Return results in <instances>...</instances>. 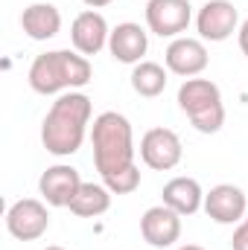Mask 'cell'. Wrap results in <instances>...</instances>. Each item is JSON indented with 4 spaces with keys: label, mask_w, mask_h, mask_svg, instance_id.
I'll return each instance as SVG.
<instances>
[{
    "label": "cell",
    "mask_w": 248,
    "mask_h": 250,
    "mask_svg": "<svg viewBox=\"0 0 248 250\" xmlns=\"http://www.w3.org/2000/svg\"><path fill=\"white\" fill-rule=\"evenodd\" d=\"M91 114H94V105H91V96H85L82 90H67L62 93L44 123H41V143L44 148L53 154V157H70L82 148L85 143V134H88V125H91Z\"/></svg>",
    "instance_id": "cell-1"
},
{
    "label": "cell",
    "mask_w": 248,
    "mask_h": 250,
    "mask_svg": "<svg viewBox=\"0 0 248 250\" xmlns=\"http://www.w3.org/2000/svg\"><path fill=\"white\" fill-rule=\"evenodd\" d=\"M29 87L41 96H62L67 90H79L94 79V67L88 56L76 50H50L35 56L29 64Z\"/></svg>",
    "instance_id": "cell-2"
},
{
    "label": "cell",
    "mask_w": 248,
    "mask_h": 250,
    "mask_svg": "<svg viewBox=\"0 0 248 250\" xmlns=\"http://www.w3.org/2000/svg\"><path fill=\"white\" fill-rule=\"evenodd\" d=\"M91 143H94V166L99 178H114L134 163V134L131 123L117 111L99 114L91 125Z\"/></svg>",
    "instance_id": "cell-3"
},
{
    "label": "cell",
    "mask_w": 248,
    "mask_h": 250,
    "mask_svg": "<svg viewBox=\"0 0 248 250\" xmlns=\"http://www.w3.org/2000/svg\"><path fill=\"white\" fill-rule=\"evenodd\" d=\"M178 108L198 134H216L225 125V105L222 90L210 79H184L178 87Z\"/></svg>",
    "instance_id": "cell-4"
},
{
    "label": "cell",
    "mask_w": 248,
    "mask_h": 250,
    "mask_svg": "<svg viewBox=\"0 0 248 250\" xmlns=\"http://www.w3.org/2000/svg\"><path fill=\"white\" fill-rule=\"evenodd\" d=\"M50 227V212L47 204L38 198H21L6 209V230L18 242H35L47 233Z\"/></svg>",
    "instance_id": "cell-5"
},
{
    "label": "cell",
    "mask_w": 248,
    "mask_h": 250,
    "mask_svg": "<svg viewBox=\"0 0 248 250\" xmlns=\"http://www.w3.org/2000/svg\"><path fill=\"white\" fill-rule=\"evenodd\" d=\"M184 146L173 128H149L140 140V160L155 172H170L181 163Z\"/></svg>",
    "instance_id": "cell-6"
},
{
    "label": "cell",
    "mask_w": 248,
    "mask_h": 250,
    "mask_svg": "<svg viewBox=\"0 0 248 250\" xmlns=\"http://www.w3.org/2000/svg\"><path fill=\"white\" fill-rule=\"evenodd\" d=\"M193 21L190 0H149L146 3V26L161 38H181Z\"/></svg>",
    "instance_id": "cell-7"
},
{
    "label": "cell",
    "mask_w": 248,
    "mask_h": 250,
    "mask_svg": "<svg viewBox=\"0 0 248 250\" xmlns=\"http://www.w3.org/2000/svg\"><path fill=\"white\" fill-rule=\"evenodd\" d=\"M196 29L201 41H228L234 32H240V12L231 0H207L196 15Z\"/></svg>",
    "instance_id": "cell-8"
},
{
    "label": "cell",
    "mask_w": 248,
    "mask_h": 250,
    "mask_svg": "<svg viewBox=\"0 0 248 250\" xmlns=\"http://www.w3.org/2000/svg\"><path fill=\"white\" fill-rule=\"evenodd\" d=\"M108 38H111V29H108V21L97 12V9H85L73 18L70 23V44L76 53L82 56H97L108 47Z\"/></svg>",
    "instance_id": "cell-9"
},
{
    "label": "cell",
    "mask_w": 248,
    "mask_h": 250,
    "mask_svg": "<svg viewBox=\"0 0 248 250\" xmlns=\"http://www.w3.org/2000/svg\"><path fill=\"white\" fill-rule=\"evenodd\" d=\"M210 221L216 224H240L248 215V198L246 192L234 184H219L210 192H204V207Z\"/></svg>",
    "instance_id": "cell-10"
},
{
    "label": "cell",
    "mask_w": 248,
    "mask_h": 250,
    "mask_svg": "<svg viewBox=\"0 0 248 250\" xmlns=\"http://www.w3.org/2000/svg\"><path fill=\"white\" fill-rule=\"evenodd\" d=\"M140 236L152 248H173L181 239V215L175 209H170L167 204L149 207L140 215Z\"/></svg>",
    "instance_id": "cell-11"
},
{
    "label": "cell",
    "mask_w": 248,
    "mask_h": 250,
    "mask_svg": "<svg viewBox=\"0 0 248 250\" xmlns=\"http://www.w3.org/2000/svg\"><path fill=\"white\" fill-rule=\"evenodd\" d=\"M207 62H210V56H207V47H204L201 38H187V35L173 38V44L164 53L167 70L175 73V76H184V79H193V76L204 73Z\"/></svg>",
    "instance_id": "cell-12"
},
{
    "label": "cell",
    "mask_w": 248,
    "mask_h": 250,
    "mask_svg": "<svg viewBox=\"0 0 248 250\" xmlns=\"http://www.w3.org/2000/svg\"><path fill=\"white\" fill-rule=\"evenodd\" d=\"M82 187L79 169L67 166V163H56L50 166L41 178H38V192L50 207H70V201L76 198V192Z\"/></svg>",
    "instance_id": "cell-13"
},
{
    "label": "cell",
    "mask_w": 248,
    "mask_h": 250,
    "mask_svg": "<svg viewBox=\"0 0 248 250\" xmlns=\"http://www.w3.org/2000/svg\"><path fill=\"white\" fill-rule=\"evenodd\" d=\"M146 50H149V35H146V29H143L140 23L125 21V23H117V26L111 29L108 53L114 56V62L131 64V67H134V64L143 62Z\"/></svg>",
    "instance_id": "cell-14"
},
{
    "label": "cell",
    "mask_w": 248,
    "mask_h": 250,
    "mask_svg": "<svg viewBox=\"0 0 248 250\" xmlns=\"http://www.w3.org/2000/svg\"><path fill=\"white\" fill-rule=\"evenodd\" d=\"M21 29L32 41H50L62 32V12L53 3H29L21 12Z\"/></svg>",
    "instance_id": "cell-15"
},
{
    "label": "cell",
    "mask_w": 248,
    "mask_h": 250,
    "mask_svg": "<svg viewBox=\"0 0 248 250\" xmlns=\"http://www.w3.org/2000/svg\"><path fill=\"white\" fill-rule=\"evenodd\" d=\"M161 198H164V204H167L170 209H175L181 218H184V215H196V212L204 207L201 184H198L196 178H184V175L167 181L164 189H161Z\"/></svg>",
    "instance_id": "cell-16"
},
{
    "label": "cell",
    "mask_w": 248,
    "mask_h": 250,
    "mask_svg": "<svg viewBox=\"0 0 248 250\" xmlns=\"http://www.w3.org/2000/svg\"><path fill=\"white\" fill-rule=\"evenodd\" d=\"M73 215L79 218H99L111 209V189L105 184H94V181H82V187L76 192V198L67 207Z\"/></svg>",
    "instance_id": "cell-17"
},
{
    "label": "cell",
    "mask_w": 248,
    "mask_h": 250,
    "mask_svg": "<svg viewBox=\"0 0 248 250\" xmlns=\"http://www.w3.org/2000/svg\"><path fill=\"white\" fill-rule=\"evenodd\" d=\"M167 67H161L158 62H140L131 70V90L143 99H155L167 90Z\"/></svg>",
    "instance_id": "cell-18"
},
{
    "label": "cell",
    "mask_w": 248,
    "mask_h": 250,
    "mask_svg": "<svg viewBox=\"0 0 248 250\" xmlns=\"http://www.w3.org/2000/svg\"><path fill=\"white\" fill-rule=\"evenodd\" d=\"M231 250H248V221H240V227L231 236Z\"/></svg>",
    "instance_id": "cell-19"
},
{
    "label": "cell",
    "mask_w": 248,
    "mask_h": 250,
    "mask_svg": "<svg viewBox=\"0 0 248 250\" xmlns=\"http://www.w3.org/2000/svg\"><path fill=\"white\" fill-rule=\"evenodd\" d=\"M237 41H240V50H243V56L248 59V18L240 23V32H237Z\"/></svg>",
    "instance_id": "cell-20"
},
{
    "label": "cell",
    "mask_w": 248,
    "mask_h": 250,
    "mask_svg": "<svg viewBox=\"0 0 248 250\" xmlns=\"http://www.w3.org/2000/svg\"><path fill=\"white\" fill-rule=\"evenodd\" d=\"M85 6H91V9H102V6H108V3H114V0H82Z\"/></svg>",
    "instance_id": "cell-21"
},
{
    "label": "cell",
    "mask_w": 248,
    "mask_h": 250,
    "mask_svg": "<svg viewBox=\"0 0 248 250\" xmlns=\"http://www.w3.org/2000/svg\"><path fill=\"white\" fill-rule=\"evenodd\" d=\"M178 250H204V248H201V245H181Z\"/></svg>",
    "instance_id": "cell-22"
},
{
    "label": "cell",
    "mask_w": 248,
    "mask_h": 250,
    "mask_svg": "<svg viewBox=\"0 0 248 250\" xmlns=\"http://www.w3.org/2000/svg\"><path fill=\"white\" fill-rule=\"evenodd\" d=\"M44 250H64V248H59V245H50V248H44Z\"/></svg>",
    "instance_id": "cell-23"
},
{
    "label": "cell",
    "mask_w": 248,
    "mask_h": 250,
    "mask_svg": "<svg viewBox=\"0 0 248 250\" xmlns=\"http://www.w3.org/2000/svg\"><path fill=\"white\" fill-rule=\"evenodd\" d=\"M246 221H248V215H246Z\"/></svg>",
    "instance_id": "cell-24"
}]
</instances>
